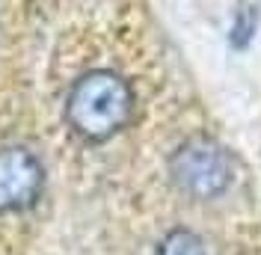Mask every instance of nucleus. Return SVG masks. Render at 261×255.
I'll list each match as a JSON object with an SVG mask.
<instances>
[{"label": "nucleus", "mask_w": 261, "mask_h": 255, "mask_svg": "<svg viewBox=\"0 0 261 255\" xmlns=\"http://www.w3.org/2000/svg\"><path fill=\"white\" fill-rule=\"evenodd\" d=\"M134 110V95L125 80L113 71L83 74L65 101L68 125L86 140H107L119 128H125Z\"/></svg>", "instance_id": "obj_1"}, {"label": "nucleus", "mask_w": 261, "mask_h": 255, "mask_svg": "<svg viewBox=\"0 0 261 255\" xmlns=\"http://www.w3.org/2000/svg\"><path fill=\"white\" fill-rule=\"evenodd\" d=\"M42 190V166L27 148L0 151V211H15L30 205Z\"/></svg>", "instance_id": "obj_3"}, {"label": "nucleus", "mask_w": 261, "mask_h": 255, "mask_svg": "<svg viewBox=\"0 0 261 255\" xmlns=\"http://www.w3.org/2000/svg\"><path fill=\"white\" fill-rule=\"evenodd\" d=\"M258 30V9L255 6H241L238 9V15H234V24H231V48L234 50H244L249 42H252V36Z\"/></svg>", "instance_id": "obj_5"}, {"label": "nucleus", "mask_w": 261, "mask_h": 255, "mask_svg": "<svg viewBox=\"0 0 261 255\" xmlns=\"http://www.w3.org/2000/svg\"><path fill=\"white\" fill-rule=\"evenodd\" d=\"M158 255H208V252H205V243H202L199 235L187 232V228H175L163 238V243L158 246Z\"/></svg>", "instance_id": "obj_4"}, {"label": "nucleus", "mask_w": 261, "mask_h": 255, "mask_svg": "<svg viewBox=\"0 0 261 255\" xmlns=\"http://www.w3.org/2000/svg\"><path fill=\"white\" fill-rule=\"evenodd\" d=\"M172 181L193 199H214L231 184L234 166L223 145L211 137H193L169 160Z\"/></svg>", "instance_id": "obj_2"}]
</instances>
